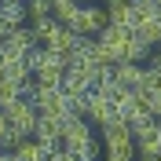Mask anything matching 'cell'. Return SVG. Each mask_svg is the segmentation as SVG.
Instances as JSON below:
<instances>
[{"label":"cell","instance_id":"ac0fdd59","mask_svg":"<svg viewBox=\"0 0 161 161\" xmlns=\"http://www.w3.org/2000/svg\"><path fill=\"white\" fill-rule=\"evenodd\" d=\"M139 161H161V154H136Z\"/></svg>","mask_w":161,"mask_h":161},{"label":"cell","instance_id":"7402d4cb","mask_svg":"<svg viewBox=\"0 0 161 161\" xmlns=\"http://www.w3.org/2000/svg\"><path fill=\"white\" fill-rule=\"evenodd\" d=\"M0 44H4V37H0Z\"/></svg>","mask_w":161,"mask_h":161},{"label":"cell","instance_id":"52a82bcc","mask_svg":"<svg viewBox=\"0 0 161 161\" xmlns=\"http://www.w3.org/2000/svg\"><path fill=\"white\" fill-rule=\"evenodd\" d=\"M37 114L40 110L26 99V95H19L11 106H4V121H8L15 132H22V136H33V128H37Z\"/></svg>","mask_w":161,"mask_h":161},{"label":"cell","instance_id":"5bb4252c","mask_svg":"<svg viewBox=\"0 0 161 161\" xmlns=\"http://www.w3.org/2000/svg\"><path fill=\"white\" fill-rule=\"evenodd\" d=\"M22 4H26V22L51 19V0H22Z\"/></svg>","mask_w":161,"mask_h":161},{"label":"cell","instance_id":"4fadbf2b","mask_svg":"<svg viewBox=\"0 0 161 161\" xmlns=\"http://www.w3.org/2000/svg\"><path fill=\"white\" fill-rule=\"evenodd\" d=\"M139 95H147V99H150L154 92H161V73L154 70V66H143V80H139Z\"/></svg>","mask_w":161,"mask_h":161},{"label":"cell","instance_id":"2e32d148","mask_svg":"<svg viewBox=\"0 0 161 161\" xmlns=\"http://www.w3.org/2000/svg\"><path fill=\"white\" fill-rule=\"evenodd\" d=\"M22 139H30V136H22V132H15V128H11V125H4V128H0V150H15V147H19V143Z\"/></svg>","mask_w":161,"mask_h":161},{"label":"cell","instance_id":"44dd1931","mask_svg":"<svg viewBox=\"0 0 161 161\" xmlns=\"http://www.w3.org/2000/svg\"><path fill=\"white\" fill-rule=\"evenodd\" d=\"M4 125H8V121H4V110H0V128H4Z\"/></svg>","mask_w":161,"mask_h":161},{"label":"cell","instance_id":"6da1fadb","mask_svg":"<svg viewBox=\"0 0 161 161\" xmlns=\"http://www.w3.org/2000/svg\"><path fill=\"white\" fill-rule=\"evenodd\" d=\"M62 150L77 154V158H84V161H95L99 139H95V132H92V125L84 117H70L62 125Z\"/></svg>","mask_w":161,"mask_h":161},{"label":"cell","instance_id":"5b68a950","mask_svg":"<svg viewBox=\"0 0 161 161\" xmlns=\"http://www.w3.org/2000/svg\"><path fill=\"white\" fill-rule=\"evenodd\" d=\"M70 33H77V37H99L110 22H106V8H95V4H80L77 11H73L70 19L62 22Z\"/></svg>","mask_w":161,"mask_h":161},{"label":"cell","instance_id":"8992f818","mask_svg":"<svg viewBox=\"0 0 161 161\" xmlns=\"http://www.w3.org/2000/svg\"><path fill=\"white\" fill-rule=\"evenodd\" d=\"M95 40H99V48L106 51V59H110V62H125L128 44L136 40V33H132V26H106Z\"/></svg>","mask_w":161,"mask_h":161},{"label":"cell","instance_id":"30bf717a","mask_svg":"<svg viewBox=\"0 0 161 161\" xmlns=\"http://www.w3.org/2000/svg\"><path fill=\"white\" fill-rule=\"evenodd\" d=\"M114 80H117L125 92H136L143 80V66L139 62H114Z\"/></svg>","mask_w":161,"mask_h":161},{"label":"cell","instance_id":"8fae6325","mask_svg":"<svg viewBox=\"0 0 161 161\" xmlns=\"http://www.w3.org/2000/svg\"><path fill=\"white\" fill-rule=\"evenodd\" d=\"M106 22L110 26H132V0H106Z\"/></svg>","mask_w":161,"mask_h":161},{"label":"cell","instance_id":"d6986e66","mask_svg":"<svg viewBox=\"0 0 161 161\" xmlns=\"http://www.w3.org/2000/svg\"><path fill=\"white\" fill-rule=\"evenodd\" d=\"M150 66H154V70L161 73V51H158V55H150Z\"/></svg>","mask_w":161,"mask_h":161},{"label":"cell","instance_id":"7a4b0ae2","mask_svg":"<svg viewBox=\"0 0 161 161\" xmlns=\"http://www.w3.org/2000/svg\"><path fill=\"white\" fill-rule=\"evenodd\" d=\"M26 66H30L33 80H44V84H62V73H66V55H59V51L44 48V44H37V48L26 55Z\"/></svg>","mask_w":161,"mask_h":161},{"label":"cell","instance_id":"3957f363","mask_svg":"<svg viewBox=\"0 0 161 161\" xmlns=\"http://www.w3.org/2000/svg\"><path fill=\"white\" fill-rule=\"evenodd\" d=\"M103 150H106V161H136V136L128 132L125 121L103 125Z\"/></svg>","mask_w":161,"mask_h":161},{"label":"cell","instance_id":"277c9868","mask_svg":"<svg viewBox=\"0 0 161 161\" xmlns=\"http://www.w3.org/2000/svg\"><path fill=\"white\" fill-rule=\"evenodd\" d=\"M132 33L139 40H147L150 48H158L161 44V11L158 4H132Z\"/></svg>","mask_w":161,"mask_h":161},{"label":"cell","instance_id":"ffe728a7","mask_svg":"<svg viewBox=\"0 0 161 161\" xmlns=\"http://www.w3.org/2000/svg\"><path fill=\"white\" fill-rule=\"evenodd\" d=\"M0 161H15V158H11V154H8V150H0Z\"/></svg>","mask_w":161,"mask_h":161},{"label":"cell","instance_id":"9a60e30c","mask_svg":"<svg viewBox=\"0 0 161 161\" xmlns=\"http://www.w3.org/2000/svg\"><path fill=\"white\" fill-rule=\"evenodd\" d=\"M19 95H22V88H19V84H15V80L0 77V110H4V106H11V103L19 99Z\"/></svg>","mask_w":161,"mask_h":161},{"label":"cell","instance_id":"9c48e42d","mask_svg":"<svg viewBox=\"0 0 161 161\" xmlns=\"http://www.w3.org/2000/svg\"><path fill=\"white\" fill-rule=\"evenodd\" d=\"M33 139H37V143H44V147H62V121H55L51 114H37Z\"/></svg>","mask_w":161,"mask_h":161},{"label":"cell","instance_id":"ba28073f","mask_svg":"<svg viewBox=\"0 0 161 161\" xmlns=\"http://www.w3.org/2000/svg\"><path fill=\"white\" fill-rule=\"evenodd\" d=\"M33 48H37V37H33L30 22H26V26H15L8 37H4V44H0V55H15V59H26Z\"/></svg>","mask_w":161,"mask_h":161},{"label":"cell","instance_id":"e0dca14e","mask_svg":"<svg viewBox=\"0 0 161 161\" xmlns=\"http://www.w3.org/2000/svg\"><path fill=\"white\" fill-rule=\"evenodd\" d=\"M150 114H154V117H161V92H154V95H150Z\"/></svg>","mask_w":161,"mask_h":161},{"label":"cell","instance_id":"7c38bea8","mask_svg":"<svg viewBox=\"0 0 161 161\" xmlns=\"http://www.w3.org/2000/svg\"><path fill=\"white\" fill-rule=\"evenodd\" d=\"M0 22L15 30V26H26V4L22 0H8V4H0Z\"/></svg>","mask_w":161,"mask_h":161}]
</instances>
